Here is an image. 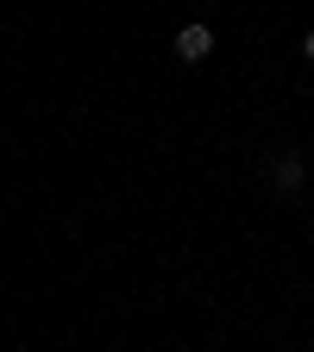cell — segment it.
Masks as SVG:
<instances>
[{
  "label": "cell",
  "instance_id": "1",
  "mask_svg": "<svg viewBox=\"0 0 314 352\" xmlns=\"http://www.w3.org/2000/svg\"><path fill=\"white\" fill-rule=\"evenodd\" d=\"M214 51V32L208 25H183V32H176V63H201Z\"/></svg>",
  "mask_w": 314,
  "mask_h": 352
},
{
  "label": "cell",
  "instance_id": "2",
  "mask_svg": "<svg viewBox=\"0 0 314 352\" xmlns=\"http://www.w3.org/2000/svg\"><path fill=\"white\" fill-rule=\"evenodd\" d=\"M271 183H277V195H295V189H302V157L283 151V157L271 164Z\"/></svg>",
  "mask_w": 314,
  "mask_h": 352
},
{
  "label": "cell",
  "instance_id": "3",
  "mask_svg": "<svg viewBox=\"0 0 314 352\" xmlns=\"http://www.w3.org/2000/svg\"><path fill=\"white\" fill-rule=\"evenodd\" d=\"M302 57H308V63H314V32H308V38H302Z\"/></svg>",
  "mask_w": 314,
  "mask_h": 352
}]
</instances>
